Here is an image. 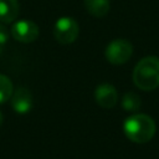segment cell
Here are the masks:
<instances>
[{
    "mask_svg": "<svg viewBox=\"0 0 159 159\" xmlns=\"http://www.w3.org/2000/svg\"><path fill=\"white\" fill-rule=\"evenodd\" d=\"M9 36H10V32L6 29V26L2 25V24H0V46H4V45L7 43Z\"/></svg>",
    "mask_w": 159,
    "mask_h": 159,
    "instance_id": "cell-12",
    "label": "cell"
},
{
    "mask_svg": "<svg viewBox=\"0 0 159 159\" xmlns=\"http://www.w3.org/2000/svg\"><path fill=\"white\" fill-rule=\"evenodd\" d=\"M80 34V27L76 20L72 17H60L53 26V36L57 42L61 45H70L72 43Z\"/></svg>",
    "mask_w": 159,
    "mask_h": 159,
    "instance_id": "cell-4",
    "label": "cell"
},
{
    "mask_svg": "<svg viewBox=\"0 0 159 159\" xmlns=\"http://www.w3.org/2000/svg\"><path fill=\"white\" fill-rule=\"evenodd\" d=\"M86 10L94 17H104L111 9L109 0H84Z\"/></svg>",
    "mask_w": 159,
    "mask_h": 159,
    "instance_id": "cell-9",
    "label": "cell"
},
{
    "mask_svg": "<svg viewBox=\"0 0 159 159\" xmlns=\"http://www.w3.org/2000/svg\"><path fill=\"white\" fill-rule=\"evenodd\" d=\"M2 52V46H0V53Z\"/></svg>",
    "mask_w": 159,
    "mask_h": 159,
    "instance_id": "cell-14",
    "label": "cell"
},
{
    "mask_svg": "<svg viewBox=\"0 0 159 159\" xmlns=\"http://www.w3.org/2000/svg\"><path fill=\"white\" fill-rule=\"evenodd\" d=\"M157 125L152 117L143 113L129 116L123 123V132L125 137L137 144L148 143L155 134Z\"/></svg>",
    "mask_w": 159,
    "mask_h": 159,
    "instance_id": "cell-1",
    "label": "cell"
},
{
    "mask_svg": "<svg viewBox=\"0 0 159 159\" xmlns=\"http://www.w3.org/2000/svg\"><path fill=\"white\" fill-rule=\"evenodd\" d=\"M133 82L142 91H153L159 87V58L147 56L133 70Z\"/></svg>",
    "mask_w": 159,
    "mask_h": 159,
    "instance_id": "cell-2",
    "label": "cell"
},
{
    "mask_svg": "<svg viewBox=\"0 0 159 159\" xmlns=\"http://www.w3.org/2000/svg\"><path fill=\"white\" fill-rule=\"evenodd\" d=\"M133 53V45L124 39H117L108 43L104 55L109 63L119 66L125 63Z\"/></svg>",
    "mask_w": 159,
    "mask_h": 159,
    "instance_id": "cell-3",
    "label": "cell"
},
{
    "mask_svg": "<svg viewBox=\"0 0 159 159\" xmlns=\"http://www.w3.org/2000/svg\"><path fill=\"white\" fill-rule=\"evenodd\" d=\"M142 106V99L140 97L134 93V92H127L122 97V107L123 109L128 112H135L140 108Z\"/></svg>",
    "mask_w": 159,
    "mask_h": 159,
    "instance_id": "cell-10",
    "label": "cell"
},
{
    "mask_svg": "<svg viewBox=\"0 0 159 159\" xmlns=\"http://www.w3.org/2000/svg\"><path fill=\"white\" fill-rule=\"evenodd\" d=\"M12 92L11 80L5 75H0V104L7 102L11 98Z\"/></svg>",
    "mask_w": 159,
    "mask_h": 159,
    "instance_id": "cell-11",
    "label": "cell"
},
{
    "mask_svg": "<svg viewBox=\"0 0 159 159\" xmlns=\"http://www.w3.org/2000/svg\"><path fill=\"white\" fill-rule=\"evenodd\" d=\"M2 124V114H1V112H0V125Z\"/></svg>",
    "mask_w": 159,
    "mask_h": 159,
    "instance_id": "cell-13",
    "label": "cell"
},
{
    "mask_svg": "<svg viewBox=\"0 0 159 159\" xmlns=\"http://www.w3.org/2000/svg\"><path fill=\"white\" fill-rule=\"evenodd\" d=\"M11 107L19 114H26L32 108V94L26 87H17L11 96Z\"/></svg>",
    "mask_w": 159,
    "mask_h": 159,
    "instance_id": "cell-7",
    "label": "cell"
},
{
    "mask_svg": "<svg viewBox=\"0 0 159 159\" xmlns=\"http://www.w3.org/2000/svg\"><path fill=\"white\" fill-rule=\"evenodd\" d=\"M10 34L16 41L22 42V43H29V42L35 41L39 37L40 29L36 25V22L24 19V20H19L14 22V25L11 26Z\"/></svg>",
    "mask_w": 159,
    "mask_h": 159,
    "instance_id": "cell-5",
    "label": "cell"
},
{
    "mask_svg": "<svg viewBox=\"0 0 159 159\" xmlns=\"http://www.w3.org/2000/svg\"><path fill=\"white\" fill-rule=\"evenodd\" d=\"M94 98L99 107L113 108L118 102V92L111 83H101L94 91Z\"/></svg>",
    "mask_w": 159,
    "mask_h": 159,
    "instance_id": "cell-6",
    "label": "cell"
},
{
    "mask_svg": "<svg viewBox=\"0 0 159 159\" xmlns=\"http://www.w3.org/2000/svg\"><path fill=\"white\" fill-rule=\"evenodd\" d=\"M20 12L17 0H0V22L10 24L16 20Z\"/></svg>",
    "mask_w": 159,
    "mask_h": 159,
    "instance_id": "cell-8",
    "label": "cell"
}]
</instances>
